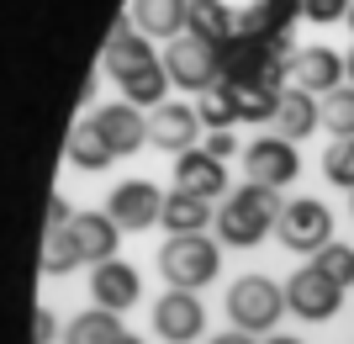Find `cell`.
Returning a JSON list of instances; mask_svg holds the SVG:
<instances>
[{"instance_id":"3","label":"cell","mask_w":354,"mask_h":344,"mask_svg":"<svg viewBox=\"0 0 354 344\" xmlns=\"http://www.w3.org/2000/svg\"><path fill=\"white\" fill-rule=\"evenodd\" d=\"M217 270H222V239H212V233L169 239L159 249V275L175 291H201L207 281H217Z\"/></svg>"},{"instance_id":"34","label":"cell","mask_w":354,"mask_h":344,"mask_svg":"<svg viewBox=\"0 0 354 344\" xmlns=\"http://www.w3.org/2000/svg\"><path fill=\"white\" fill-rule=\"evenodd\" d=\"M207 344H259V339L243 334V329H227V334H217V339H207Z\"/></svg>"},{"instance_id":"13","label":"cell","mask_w":354,"mask_h":344,"mask_svg":"<svg viewBox=\"0 0 354 344\" xmlns=\"http://www.w3.org/2000/svg\"><path fill=\"white\" fill-rule=\"evenodd\" d=\"M90 302L106 307V313H127V307L143 302V275L127 260H106V265L90 270Z\"/></svg>"},{"instance_id":"37","label":"cell","mask_w":354,"mask_h":344,"mask_svg":"<svg viewBox=\"0 0 354 344\" xmlns=\"http://www.w3.org/2000/svg\"><path fill=\"white\" fill-rule=\"evenodd\" d=\"M117 344H143V339H138V334H122V339Z\"/></svg>"},{"instance_id":"6","label":"cell","mask_w":354,"mask_h":344,"mask_svg":"<svg viewBox=\"0 0 354 344\" xmlns=\"http://www.w3.org/2000/svg\"><path fill=\"white\" fill-rule=\"evenodd\" d=\"M164 69H169V80L180 90H196V96H207L212 85H222V53L207 48V43H196L191 32L164 48Z\"/></svg>"},{"instance_id":"11","label":"cell","mask_w":354,"mask_h":344,"mask_svg":"<svg viewBox=\"0 0 354 344\" xmlns=\"http://www.w3.org/2000/svg\"><path fill=\"white\" fill-rule=\"evenodd\" d=\"M148 138H153V149L175 154V159L201 149V111L185 101H164L159 111H148Z\"/></svg>"},{"instance_id":"28","label":"cell","mask_w":354,"mask_h":344,"mask_svg":"<svg viewBox=\"0 0 354 344\" xmlns=\"http://www.w3.org/2000/svg\"><path fill=\"white\" fill-rule=\"evenodd\" d=\"M323 175L328 185H344V191H354V138H333L323 154Z\"/></svg>"},{"instance_id":"14","label":"cell","mask_w":354,"mask_h":344,"mask_svg":"<svg viewBox=\"0 0 354 344\" xmlns=\"http://www.w3.org/2000/svg\"><path fill=\"white\" fill-rule=\"evenodd\" d=\"M64 233H69V244L74 249H80V265H106V260H117V244H122V228L111 223V212H80V217H74L69 228H64Z\"/></svg>"},{"instance_id":"8","label":"cell","mask_w":354,"mask_h":344,"mask_svg":"<svg viewBox=\"0 0 354 344\" xmlns=\"http://www.w3.org/2000/svg\"><path fill=\"white\" fill-rule=\"evenodd\" d=\"M153 64H159L153 37H143V32L133 27V16H117V27H111V37H106V53H101V75H111L122 85V80L143 75V69H153Z\"/></svg>"},{"instance_id":"15","label":"cell","mask_w":354,"mask_h":344,"mask_svg":"<svg viewBox=\"0 0 354 344\" xmlns=\"http://www.w3.org/2000/svg\"><path fill=\"white\" fill-rule=\"evenodd\" d=\"M175 191H191V196H201V201H227V196H233V185H227V165L212 159L207 149L180 154V159H175Z\"/></svg>"},{"instance_id":"39","label":"cell","mask_w":354,"mask_h":344,"mask_svg":"<svg viewBox=\"0 0 354 344\" xmlns=\"http://www.w3.org/2000/svg\"><path fill=\"white\" fill-rule=\"evenodd\" d=\"M349 196H354V191H349Z\"/></svg>"},{"instance_id":"21","label":"cell","mask_w":354,"mask_h":344,"mask_svg":"<svg viewBox=\"0 0 354 344\" xmlns=\"http://www.w3.org/2000/svg\"><path fill=\"white\" fill-rule=\"evenodd\" d=\"M275 127H281V138H291V143L312 138L317 127H323V96H312V90H286Z\"/></svg>"},{"instance_id":"35","label":"cell","mask_w":354,"mask_h":344,"mask_svg":"<svg viewBox=\"0 0 354 344\" xmlns=\"http://www.w3.org/2000/svg\"><path fill=\"white\" fill-rule=\"evenodd\" d=\"M259 344H307V339H296V334H265Z\"/></svg>"},{"instance_id":"17","label":"cell","mask_w":354,"mask_h":344,"mask_svg":"<svg viewBox=\"0 0 354 344\" xmlns=\"http://www.w3.org/2000/svg\"><path fill=\"white\" fill-rule=\"evenodd\" d=\"M133 27L153 43H175L191 27V0H133Z\"/></svg>"},{"instance_id":"26","label":"cell","mask_w":354,"mask_h":344,"mask_svg":"<svg viewBox=\"0 0 354 344\" xmlns=\"http://www.w3.org/2000/svg\"><path fill=\"white\" fill-rule=\"evenodd\" d=\"M281 96L286 90H238V117L254 122V127H270L281 117Z\"/></svg>"},{"instance_id":"4","label":"cell","mask_w":354,"mask_h":344,"mask_svg":"<svg viewBox=\"0 0 354 344\" xmlns=\"http://www.w3.org/2000/svg\"><path fill=\"white\" fill-rule=\"evenodd\" d=\"M275 239H281L286 249H296V255H317L323 244H333V212H328L317 196H296V201H286Z\"/></svg>"},{"instance_id":"23","label":"cell","mask_w":354,"mask_h":344,"mask_svg":"<svg viewBox=\"0 0 354 344\" xmlns=\"http://www.w3.org/2000/svg\"><path fill=\"white\" fill-rule=\"evenodd\" d=\"M196 111H201V127H207V133H233L238 122V85H227V80H222V85H212L207 96H196Z\"/></svg>"},{"instance_id":"10","label":"cell","mask_w":354,"mask_h":344,"mask_svg":"<svg viewBox=\"0 0 354 344\" xmlns=\"http://www.w3.org/2000/svg\"><path fill=\"white\" fill-rule=\"evenodd\" d=\"M153 334H159L164 344H196L207 334V307H201V297L169 286V291L153 302Z\"/></svg>"},{"instance_id":"30","label":"cell","mask_w":354,"mask_h":344,"mask_svg":"<svg viewBox=\"0 0 354 344\" xmlns=\"http://www.w3.org/2000/svg\"><path fill=\"white\" fill-rule=\"evenodd\" d=\"M349 6H354V0H307V21H317V27L349 21Z\"/></svg>"},{"instance_id":"36","label":"cell","mask_w":354,"mask_h":344,"mask_svg":"<svg viewBox=\"0 0 354 344\" xmlns=\"http://www.w3.org/2000/svg\"><path fill=\"white\" fill-rule=\"evenodd\" d=\"M344 69H349V85H354V48H349V59H344Z\"/></svg>"},{"instance_id":"12","label":"cell","mask_w":354,"mask_h":344,"mask_svg":"<svg viewBox=\"0 0 354 344\" xmlns=\"http://www.w3.org/2000/svg\"><path fill=\"white\" fill-rule=\"evenodd\" d=\"M90 117H95V127L106 133V143H111L117 159H133L138 149L153 143V138H148V111H138L133 101H106V106H95Z\"/></svg>"},{"instance_id":"38","label":"cell","mask_w":354,"mask_h":344,"mask_svg":"<svg viewBox=\"0 0 354 344\" xmlns=\"http://www.w3.org/2000/svg\"><path fill=\"white\" fill-rule=\"evenodd\" d=\"M349 32H354V6H349Z\"/></svg>"},{"instance_id":"5","label":"cell","mask_w":354,"mask_h":344,"mask_svg":"<svg viewBox=\"0 0 354 344\" xmlns=\"http://www.w3.org/2000/svg\"><path fill=\"white\" fill-rule=\"evenodd\" d=\"M243 175L254 180V185H270V191H286L296 175H301V154H296L291 138L281 133H265L254 138L249 149H243Z\"/></svg>"},{"instance_id":"31","label":"cell","mask_w":354,"mask_h":344,"mask_svg":"<svg viewBox=\"0 0 354 344\" xmlns=\"http://www.w3.org/2000/svg\"><path fill=\"white\" fill-rule=\"evenodd\" d=\"M32 344H59V313H53V307H37V313H32Z\"/></svg>"},{"instance_id":"24","label":"cell","mask_w":354,"mask_h":344,"mask_svg":"<svg viewBox=\"0 0 354 344\" xmlns=\"http://www.w3.org/2000/svg\"><path fill=\"white\" fill-rule=\"evenodd\" d=\"M169 85H175V80H169V69H164V59L153 64V69H143V75H133V80H122V101H133L138 111H159L164 101H169Z\"/></svg>"},{"instance_id":"18","label":"cell","mask_w":354,"mask_h":344,"mask_svg":"<svg viewBox=\"0 0 354 344\" xmlns=\"http://www.w3.org/2000/svg\"><path fill=\"white\" fill-rule=\"evenodd\" d=\"M212 223H217L212 201H201V196H191V191H169V196H164V217H159V228L169 233V239H191V233H207Z\"/></svg>"},{"instance_id":"33","label":"cell","mask_w":354,"mask_h":344,"mask_svg":"<svg viewBox=\"0 0 354 344\" xmlns=\"http://www.w3.org/2000/svg\"><path fill=\"white\" fill-rule=\"evenodd\" d=\"M201 149H207L212 159H222V165H227V159L238 154V138H233V133H207V138H201Z\"/></svg>"},{"instance_id":"25","label":"cell","mask_w":354,"mask_h":344,"mask_svg":"<svg viewBox=\"0 0 354 344\" xmlns=\"http://www.w3.org/2000/svg\"><path fill=\"white\" fill-rule=\"evenodd\" d=\"M312 265L323 270L328 281H339L344 291H349V286H354V244H339V239H333V244H323V249L312 255Z\"/></svg>"},{"instance_id":"27","label":"cell","mask_w":354,"mask_h":344,"mask_svg":"<svg viewBox=\"0 0 354 344\" xmlns=\"http://www.w3.org/2000/svg\"><path fill=\"white\" fill-rule=\"evenodd\" d=\"M323 122L333 138H354V85H339L333 96H323Z\"/></svg>"},{"instance_id":"1","label":"cell","mask_w":354,"mask_h":344,"mask_svg":"<svg viewBox=\"0 0 354 344\" xmlns=\"http://www.w3.org/2000/svg\"><path fill=\"white\" fill-rule=\"evenodd\" d=\"M281 212H286V196L270 191V185H254L243 180L227 201H217V239L227 249H259V244L281 228Z\"/></svg>"},{"instance_id":"9","label":"cell","mask_w":354,"mask_h":344,"mask_svg":"<svg viewBox=\"0 0 354 344\" xmlns=\"http://www.w3.org/2000/svg\"><path fill=\"white\" fill-rule=\"evenodd\" d=\"M164 196L153 180H122L117 191L106 196V212H111V223L122 228V233H143V228H153L164 217Z\"/></svg>"},{"instance_id":"32","label":"cell","mask_w":354,"mask_h":344,"mask_svg":"<svg viewBox=\"0 0 354 344\" xmlns=\"http://www.w3.org/2000/svg\"><path fill=\"white\" fill-rule=\"evenodd\" d=\"M74 217H80V212H74V207H69V201H64L59 191L48 196V233H64V228H69Z\"/></svg>"},{"instance_id":"16","label":"cell","mask_w":354,"mask_h":344,"mask_svg":"<svg viewBox=\"0 0 354 344\" xmlns=\"http://www.w3.org/2000/svg\"><path fill=\"white\" fill-rule=\"evenodd\" d=\"M291 80H296V90H312V96H333V90L349 80V69H344V59L333 53V48H296V59H291Z\"/></svg>"},{"instance_id":"19","label":"cell","mask_w":354,"mask_h":344,"mask_svg":"<svg viewBox=\"0 0 354 344\" xmlns=\"http://www.w3.org/2000/svg\"><path fill=\"white\" fill-rule=\"evenodd\" d=\"M64 159H69L74 170H85V175H101L117 154H111V143H106V133L95 127V117H80L69 127V143H64Z\"/></svg>"},{"instance_id":"2","label":"cell","mask_w":354,"mask_h":344,"mask_svg":"<svg viewBox=\"0 0 354 344\" xmlns=\"http://www.w3.org/2000/svg\"><path fill=\"white\" fill-rule=\"evenodd\" d=\"M286 313H291L286 307V286H275L270 275H238L227 286V318H233V329L254 334V339L275 334Z\"/></svg>"},{"instance_id":"7","label":"cell","mask_w":354,"mask_h":344,"mask_svg":"<svg viewBox=\"0 0 354 344\" xmlns=\"http://www.w3.org/2000/svg\"><path fill=\"white\" fill-rule=\"evenodd\" d=\"M286 307H291L301 323H328V318L344 307V286L328 281L317 265H301V270H291V281H286Z\"/></svg>"},{"instance_id":"20","label":"cell","mask_w":354,"mask_h":344,"mask_svg":"<svg viewBox=\"0 0 354 344\" xmlns=\"http://www.w3.org/2000/svg\"><path fill=\"white\" fill-rule=\"evenodd\" d=\"M185 32L207 48H227L238 37V11L227 0H191V27Z\"/></svg>"},{"instance_id":"29","label":"cell","mask_w":354,"mask_h":344,"mask_svg":"<svg viewBox=\"0 0 354 344\" xmlns=\"http://www.w3.org/2000/svg\"><path fill=\"white\" fill-rule=\"evenodd\" d=\"M80 265V249L69 244V233H48L43 239V275H69Z\"/></svg>"},{"instance_id":"22","label":"cell","mask_w":354,"mask_h":344,"mask_svg":"<svg viewBox=\"0 0 354 344\" xmlns=\"http://www.w3.org/2000/svg\"><path fill=\"white\" fill-rule=\"evenodd\" d=\"M122 313H106V307H85L80 318L64 323V344H117L122 339Z\"/></svg>"}]
</instances>
